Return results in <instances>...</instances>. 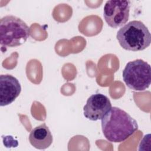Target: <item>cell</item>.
Here are the masks:
<instances>
[{
    "instance_id": "7a4b0ae2",
    "label": "cell",
    "mask_w": 151,
    "mask_h": 151,
    "mask_svg": "<svg viewBox=\"0 0 151 151\" xmlns=\"http://www.w3.org/2000/svg\"><path fill=\"white\" fill-rule=\"evenodd\" d=\"M116 38L123 49L132 51L143 50L151 43V34L147 27L136 20L131 21L120 28Z\"/></svg>"
},
{
    "instance_id": "ba28073f",
    "label": "cell",
    "mask_w": 151,
    "mask_h": 151,
    "mask_svg": "<svg viewBox=\"0 0 151 151\" xmlns=\"http://www.w3.org/2000/svg\"><path fill=\"white\" fill-rule=\"evenodd\" d=\"M31 145L37 149H45L52 143V136L45 123L34 127L29 134Z\"/></svg>"
},
{
    "instance_id": "3957f363",
    "label": "cell",
    "mask_w": 151,
    "mask_h": 151,
    "mask_svg": "<svg viewBox=\"0 0 151 151\" xmlns=\"http://www.w3.org/2000/svg\"><path fill=\"white\" fill-rule=\"evenodd\" d=\"M30 34V27L18 17L6 15L0 20V43L2 46H19L27 41Z\"/></svg>"
},
{
    "instance_id": "5b68a950",
    "label": "cell",
    "mask_w": 151,
    "mask_h": 151,
    "mask_svg": "<svg viewBox=\"0 0 151 151\" xmlns=\"http://www.w3.org/2000/svg\"><path fill=\"white\" fill-rule=\"evenodd\" d=\"M129 1H107L103 8V17L106 23L116 28L124 25L129 18Z\"/></svg>"
},
{
    "instance_id": "277c9868",
    "label": "cell",
    "mask_w": 151,
    "mask_h": 151,
    "mask_svg": "<svg viewBox=\"0 0 151 151\" xmlns=\"http://www.w3.org/2000/svg\"><path fill=\"white\" fill-rule=\"evenodd\" d=\"M122 77L126 86L130 89L144 91L150 85V65L142 59L130 61L123 69Z\"/></svg>"
},
{
    "instance_id": "8992f818",
    "label": "cell",
    "mask_w": 151,
    "mask_h": 151,
    "mask_svg": "<svg viewBox=\"0 0 151 151\" xmlns=\"http://www.w3.org/2000/svg\"><path fill=\"white\" fill-rule=\"evenodd\" d=\"M109 99L101 93L90 96L83 107L84 116L91 121L101 120L111 109Z\"/></svg>"
},
{
    "instance_id": "52a82bcc",
    "label": "cell",
    "mask_w": 151,
    "mask_h": 151,
    "mask_svg": "<svg viewBox=\"0 0 151 151\" xmlns=\"http://www.w3.org/2000/svg\"><path fill=\"white\" fill-rule=\"evenodd\" d=\"M21 86L18 80L10 74L0 76V106H5L12 103L19 96Z\"/></svg>"
},
{
    "instance_id": "6da1fadb",
    "label": "cell",
    "mask_w": 151,
    "mask_h": 151,
    "mask_svg": "<svg viewBox=\"0 0 151 151\" xmlns=\"http://www.w3.org/2000/svg\"><path fill=\"white\" fill-rule=\"evenodd\" d=\"M101 124L106 139L114 143L124 142L138 129L136 120L117 107H111L101 119Z\"/></svg>"
}]
</instances>
